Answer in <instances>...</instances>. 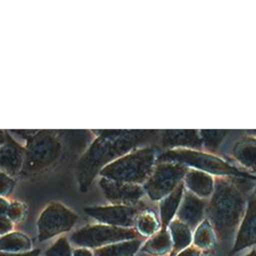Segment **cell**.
<instances>
[{"mask_svg":"<svg viewBox=\"0 0 256 256\" xmlns=\"http://www.w3.org/2000/svg\"><path fill=\"white\" fill-rule=\"evenodd\" d=\"M27 211H28V208L24 202L19 200H13V201H10V205H9L6 216L14 224H18L24 220V218L26 217Z\"/></svg>","mask_w":256,"mask_h":256,"instance_id":"obj_25","label":"cell"},{"mask_svg":"<svg viewBox=\"0 0 256 256\" xmlns=\"http://www.w3.org/2000/svg\"><path fill=\"white\" fill-rule=\"evenodd\" d=\"M24 164V147L9 134L7 141L0 146V171L12 177L21 174Z\"/></svg>","mask_w":256,"mask_h":256,"instance_id":"obj_12","label":"cell"},{"mask_svg":"<svg viewBox=\"0 0 256 256\" xmlns=\"http://www.w3.org/2000/svg\"><path fill=\"white\" fill-rule=\"evenodd\" d=\"M205 134H203L202 132H200V133H202L203 134V138H204V140H205V142L207 143V145H209V146H215V145H217V143L221 140V138L223 137V133H225V132H223V131H212V134L213 135H211V131H203Z\"/></svg>","mask_w":256,"mask_h":256,"instance_id":"obj_27","label":"cell"},{"mask_svg":"<svg viewBox=\"0 0 256 256\" xmlns=\"http://www.w3.org/2000/svg\"><path fill=\"white\" fill-rule=\"evenodd\" d=\"M184 195L183 184H179L169 195L159 203V219L162 229H167L172 220L175 219Z\"/></svg>","mask_w":256,"mask_h":256,"instance_id":"obj_14","label":"cell"},{"mask_svg":"<svg viewBox=\"0 0 256 256\" xmlns=\"http://www.w3.org/2000/svg\"><path fill=\"white\" fill-rule=\"evenodd\" d=\"M176 256H206V255L202 251L194 247L193 245H190L189 247L180 251Z\"/></svg>","mask_w":256,"mask_h":256,"instance_id":"obj_29","label":"cell"},{"mask_svg":"<svg viewBox=\"0 0 256 256\" xmlns=\"http://www.w3.org/2000/svg\"><path fill=\"white\" fill-rule=\"evenodd\" d=\"M172 250V240L167 229H160L153 236L147 238L141 248V253L150 255V256H168Z\"/></svg>","mask_w":256,"mask_h":256,"instance_id":"obj_15","label":"cell"},{"mask_svg":"<svg viewBox=\"0 0 256 256\" xmlns=\"http://www.w3.org/2000/svg\"><path fill=\"white\" fill-rule=\"evenodd\" d=\"M200 138L194 130H165L162 144L166 148L175 149L181 146H200Z\"/></svg>","mask_w":256,"mask_h":256,"instance_id":"obj_19","label":"cell"},{"mask_svg":"<svg viewBox=\"0 0 256 256\" xmlns=\"http://www.w3.org/2000/svg\"><path fill=\"white\" fill-rule=\"evenodd\" d=\"M168 230L172 240V250L168 256H176L180 251L192 245V229L177 218L171 221Z\"/></svg>","mask_w":256,"mask_h":256,"instance_id":"obj_17","label":"cell"},{"mask_svg":"<svg viewBox=\"0 0 256 256\" xmlns=\"http://www.w3.org/2000/svg\"><path fill=\"white\" fill-rule=\"evenodd\" d=\"M231 153L243 167L256 174V138H245L238 141Z\"/></svg>","mask_w":256,"mask_h":256,"instance_id":"obj_18","label":"cell"},{"mask_svg":"<svg viewBox=\"0 0 256 256\" xmlns=\"http://www.w3.org/2000/svg\"><path fill=\"white\" fill-rule=\"evenodd\" d=\"M99 187L109 204L134 206L141 203L145 195L143 185L124 183L99 177Z\"/></svg>","mask_w":256,"mask_h":256,"instance_id":"obj_10","label":"cell"},{"mask_svg":"<svg viewBox=\"0 0 256 256\" xmlns=\"http://www.w3.org/2000/svg\"><path fill=\"white\" fill-rule=\"evenodd\" d=\"M185 185L191 193L198 197H208L213 192V180L210 175L197 170L185 174Z\"/></svg>","mask_w":256,"mask_h":256,"instance_id":"obj_21","label":"cell"},{"mask_svg":"<svg viewBox=\"0 0 256 256\" xmlns=\"http://www.w3.org/2000/svg\"><path fill=\"white\" fill-rule=\"evenodd\" d=\"M186 174V166L157 162L152 174L144 183L145 194L152 201H161L169 195Z\"/></svg>","mask_w":256,"mask_h":256,"instance_id":"obj_8","label":"cell"},{"mask_svg":"<svg viewBox=\"0 0 256 256\" xmlns=\"http://www.w3.org/2000/svg\"><path fill=\"white\" fill-rule=\"evenodd\" d=\"M157 151L150 146L137 148L104 167L99 177L144 185L157 163Z\"/></svg>","mask_w":256,"mask_h":256,"instance_id":"obj_3","label":"cell"},{"mask_svg":"<svg viewBox=\"0 0 256 256\" xmlns=\"http://www.w3.org/2000/svg\"><path fill=\"white\" fill-rule=\"evenodd\" d=\"M217 242V237L211 223L207 218L204 219L193 231L192 245L207 256L214 250Z\"/></svg>","mask_w":256,"mask_h":256,"instance_id":"obj_16","label":"cell"},{"mask_svg":"<svg viewBox=\"0 0 256 256\" xmlns=\"http://www.w3.org/2000/svg\"><path fill=\"white\" fill-rule=\"evenodd\" d=\"M146 208L143 203L134 206L108 204L87 206L84 208V211L89 217L100 224L120 228H134L138 214Z\"/></svg>","mask_w":256,"mask_h":256,"instance_id":"obj_9","label":"cell"},{"mask_svg":"<svg viewBox=\"0 0 256 256\" xmlns=\"http://www.w3.org/2000/svg\"><path fill=\"white\" fill-rule=\"evenodd\" d=\"M140 238L134 228H120L104 224H90L74 231L69 236V241L75 247L91 250L121 242Z\"/></svg>","mask_w":256,"mask_h":256,"instance_id":"obj_5","label":"cell"},{"mask_svg":"<svg viewBox=\"0 0 256 256\" xmlns=\"http://www.w3.org/2000/svg\"><path fill=\"white\" fill-rule=\"evenodd\" d=\"M14 225L15 224L7 216H0V237L12 232Z\"/></svg>","mask_w":256,"mask_h":256,"instance_id":"obj_28","label":"cell"},{"mask_svg":"<svg viewBox=\"0 0 256 256\" xmlns=\"http://www.w3.org/2000/svg\"><path fill=\"white\" fill-rule=\"evenodd\" d=\"M206 203L191 192H185L176 214V218L195 229L204 219Z\"/></svg>","mask_w":256,"mask_h":256,"instance_id":"obj_13","label":"cell"},{"mask_svg":"<svg viewBox=\"0 0 256 256\" xmlns=\"http://www.w3.org/2000/svg\"><path fill=\"white\" fill-rule=\"evenodd\" d=\"M144 242V238L113 243L94 251L95 256H136Z\"/></svg>","mask_w":256,"mask_h":256,"instance_id":"obj_20","label":"cell"},{"mask_svg":"<svg viewBox=\"0 0 256 256\" xmlns=\"http://www.w3.org/2000/svg\"><path fill=\"white\" fill-rule=\"evenodd\" d=\"M157 162L189 165L214 174H236L237 171L220 158L188 149H168L157 156Z\"/></svg>","mask_w":256,"mask_h":256,"instance_id":"obj_7","label":"cell"},{"mask_svg":"<svg viewBox=\"0 0 256 256\" xmlns=\"http://www.w3.org/2000/svg\"><path fill=\"white\" fill-rule=\"evenodd\" d=\"M243 256H256V249H254V248L251 249L249 252H247Z\"/></svg>","mask_w":256,"mask_h":256,"instance_id":"obj_34","label":"cell"},{"mask_svg":"<svg viewBox=\"0 0 256 256\" xmlns=\"http://www.w3.org/2000/svg\"><path fill=\"white\" fill-rule=\"evenodd\" d=\"M7 141V131L0 129V146L5 144Z\"/></svg>","mask_w":256,"mask_h":256,"instance_id":"obj_33","label":"cell"},{"mask_svg":"<svg viewBox=\"0 0 256 256\" xmlns=\"http://www.w3.org/2000/svg\"><path fill=\"white\" fill-rule=\"evenodd\" d=\"M44 256H73V249L69 238L59 237L48 249L45 250Z\"/></svg>","mask_w":256,"mask_h":256,"instance_id":"obj_24","label":"cell"},{"mask_svg":"<svg viewBox=\"0 0 256 256\" xmlns=\"http://www.w3.org/2000/svg\"><path fill=\"white\" fill-rule=\"evenodd\" d=\"M245 209V199L241 191L227 181H219L206 207L207 219L218 242H230L235 238Z\"/></svg>","mask_w":256,"mask_h":256,"instance_id":"obj_2","label":"cell"},{"mask_svg":"<svg viewBox=\"0 0 256 256\" xmlns=\"http://www.w3.org/2000/svg\"><path fill=\"white\" fill-rule=\"evenodd\" d=\"M78 219V214L64 204L49 203L41 211L36 222L38 241L44 242L71 231Z\"/></svg>","mask_w":256,"mask_h":256,"instance_id":"obj_6","label":"cell"},{"mask_svg":"<svg viewBox=\"0 0 256 256\" xmlns=\"http://www.w3.org/2000/svg\"><path fill=\"white\" fill-rule=\"evenodd\" d=\"M33 250L31 239L24 233L12 231L0 237V252L22 253Z\"/></svg>","mask_w":256,"mask_h":256,"instance_id":"obj_22","label":"cell"},{"mask_svg":"<svg viewBox=\"0 0 256 256\" xmlns=\"http://www.w3.org/2000/svg\"><path fill=\"white\" fill-rule=\"evenodd\" d=\"M95 138L81 155L76 166V180L81 192H86L100 171L124 156L143 147L155 137L156 130L148 129H99L92 130Z\"/></svg>","mask_w":256,"mask_h":256,"instance_id":"obj_1","label":"cell"},{"mask_svg":"<svg viewBox=\"0 0 256 256\" xmlns=\"http://www.w3.org/2000/svg\"><path fill=\"white\" fill-rule=\"evenodd\" d=\"M63 144L56 131L38 130L24 145V164L21 176H35L52 168L60 159Z\"/></svg>","mask_w":256,"mask_h":256,"instance_id":"obj_4","label":"cell"},{"mask_svg":"<svg viewBox=\"0 0 256 256\" xmlns=\"http://www.w3.org/2000/svg\"><path fill=\"white\" fill-rule=\"evenodd\" d=\"M9 205L10 201L6 197L0 196V216H6Z\"/></svg>","mask_w":256,"mask_h":256,"instance_id":"obj_32","label":"cell"},{"mask_svg":"<svg viewBox=\"0 0 256 256\" xmlns=\"http://www.w3.org/2000/svg\"><path fill=\"white\" fill-rule=\"evenodd\" d=\"M41 250L39 248L33 249L28 252H22V253H6V252H0V256H40Z\"/></svg>","mask_w":256,"mask_h":256,"instance_id":"obj_30","label":"cell"},{"mask_svg":"<svg viewBox=\"0 0 256 256\" xmlns=\"http://www.w3.org/2000/svg\"><path fill=\"white\" fill-rule=\"evenodd\" d=\"M256 245V194L248 200L244 216L236 232L233 246L228 256Z\"/></svg>","mask_w":256,"mask_h":256,"instance_id":"obj_11","label":"cell"},{"mask_svg":"<svg viewBox=\"0 0 256 256\" xmlns=\"http://www.w3.org/2000/svg\"><path fill=\"white\" fill-rule=\"evenodd\" d=\"M134 229L141 238L147 239L161 229L160 219L154 211L146 208L138 214L135 220Z\"/></svg>","mask_w":256,"mask_h":256,"instance_id":"obj_23","label":"cell"},{"mask_svg":"<svg viewBox=\"0 0 256 256\" xmlns=\"http://www.w3.org/2000/svg\"><path fill=\"white\" fill-rule=\"evenodd\" d=\"M73 256H95L94 251L88 248L76 247L73 249Z\"/></svg>","mask_w":256,"mask_h":256,"instance_id":"obj_31","label":"cell"},{"mask_svg":"<svg viewBox=\"0 0 256 256\" xmlns=\"http://www.w3.org/2000/svg\"><path fill=\"white\" fill-rule=\"evenodd\" d=\"M15 185L16 181L14 177L0 171V196L7 198L14 190Z\"/></svg>","mask_w":256,"mask_h":256,"instance_id":"obj_26","label":"cell"}]
</instances>
